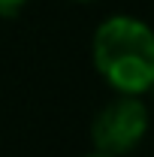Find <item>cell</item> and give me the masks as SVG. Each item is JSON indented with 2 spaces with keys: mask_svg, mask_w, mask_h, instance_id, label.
Returning a JSON list of instances; mask_svg holds the SVG:
<instances>
[{
  "mask_svg": "<svg viewBox=\"0 0 154 157\" xmlns=\"http://www.w3.org/2000/svg\"><path fill=\"white\" fill-rule=\"evenodd\" d=\"M91 60L115 94H148L154 85V27L136 15H109L94 30Z\"/></svg>",
  "mask_w": 154,
  "mask_h": 157,
  "instance_id": "6da1fadb",
  "label": "cell"
},
{
  "mask_svg": "<svg viewBox=\"0 0 154 157\" xmlns=\"http://www.w3.org/2000/svg\"><path fill=\"white\" fill-rule=\"evenodd\" d=\"M151 130V112L136 94H115L91 118V145L109 157H127L136 151Z\"/></svg>",
  "mask_w": 154,
  "mask_h": 157,
  "instance_id": "7a4b0ae2",
  "label": "cell"
},
{
  "mask_svg": "<svg viewBox=\"0 0 154 157\" xmlns=\"http://www.w3.org/2000/svg\"><path fill=\"white\" fill-rule=\"evenodd\" d=\"M30 0H0V15H18Z\"/></svg>",
  "mask_w": 154,
  "mask_h": 157,
  "instance_id": "3957f363",
  "label": "cell"
},
{
  "mask_svg": "<svg viewBox=\"0 0 154 157\" xmlns=\"http://www.w3.org/2000/svg\"><path fill=\"white\" fill-rule=\"evenodd\" d=\"M85 157H109V154H100V151H91V154H85Z\"/></svg>",
  "mask_w": 154,
  "mask_h": 157,
  "instance_id": "277c9868",
  "label": "cell"
},
{
  "mask_svg": "<svg viewBox=\"0 0 154 157\" xmlns=\"http://www.w3.org/2000/svg\"><path fill=\"white\" fill-rule=\"evenodd\" d=\"M148 94H151V100H154V85H151V88H148Z\"/></svg>",
  "mask_w": 154,
  "mask_h": 157,
  "instance_id": "5b68a950",
  "label": "cell"
},
{
  "mask_svg": "<svg viewBox=\"0 0 154 157\" xmlns=\"http://www.w3.org/2000/svg\"><path fill=\"white\" fill-rule=\"evenodd\" d=\"M73 3H91V0H73Z\"/></svg>",
  "mask_w": 154,
  "mask_h": 157,
  "instance_id": "8992f818",
  "label": "cell"
}]
</instances>
